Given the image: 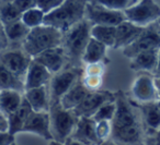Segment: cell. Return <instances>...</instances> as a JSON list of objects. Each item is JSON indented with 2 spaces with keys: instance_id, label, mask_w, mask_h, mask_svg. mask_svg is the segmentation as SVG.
<instances>
[{
  "instance_id": "1",
  "label": "cell",
  "mask_w": 160,
  "mask_h": 145,
  "mask_svg": "<svg viewBox=\"0 0 160 145\" xmlns=\"http://www.w3.org/2000/svg\"><path fill=\"white\" fill-rule=\"evenodd\" d=\"M115 104L111 140L118 145H145L146 133L137 105L123 91L115 92Z\"/></svg>"
},
{
  "instance_id": "2",
  "label": "cell",
  "mask_w": 160,
  "mask_h": 145,
  "mask_svg": "<svg viewBox=\"0 0 160 145\" xmlns=\"http://www.w3.org/2000/svg\"><path fill=\"white\" fill-rule=\"evenodd\" d=\"M92 25L82 20L62 33V47L66 56L67 66L83 68L82 56L91 38Z\"/></svg>"
},
{
  "instance_id": "3",
  "label": "cell",
  "mask_w": 160,
  "mask_h": 145,
  "mask_svg": "<svg viewBox=\"0 0 160 145\" xmlns=\"http://www.w3.org/2000/svg\"><path fill=\"white\" fill-rule=\"evenodd\" d=\"M87 0H65L62 5L45 14L44 25L55 27L62 33L85 20Z\"/></svg>"
},
{
  "instance_id": "4",
  "label": "cell",
  "mask_w": 160,
  "mask_h": 145,
  "mask_svg": "<svg viewBox=\"0 0 160 145\" xmlns=\"http://www.w3.org/2000/svg\"><path fill=\"white\" fill-rule=\"evenodd\" d=\"M62 33L59 30L43 24L30 31L21 47L30 57L35 58L43 51L62 46Z\"/></svg>"
},
{
  "instance_id": "5",
  "label": "cell",
  "mask_w": 160,
  "mask_h": 145,
  "mask_svg": "<svg viewBox=\"0 0 160 145\" xmlns=\"http://www.w3.org/2000/svg\"><path fill=\"white\" fill-rule=\"evenodd\" d=\"M48 114L53 140L64 144L72 134L79 117L73 110L65 109L60 103L52 104L49 106Z\"/></svg>"
},
{
  "instance_id": "6",
  "label": "cell",
  "mask_w": 160,
  "mask_h": 145,
  "mask_svg": "<svg viewBox=\"0 0 160 145\" xmlns=\"http://www.w3.org/2000/svg\"><path fill=\"white\" fill-rule=\"evenodd\" d=\"M83 68L66 66L59 72L53 74L48 84L49 93V106L52 104H57L62 97L71 88V86L82 77Z\"/></svg>"
},
{
  "instance_id": "7",
  "label": "cell",
  "mask_w": 160,
  "mask_h": 145,
  "mask_svg": "<svg viewBox=\"0 0 160 145\" xmlns=\"http://www.w3.org/2000/svg\"><path fill=\"white\" fill-rule=\"evenodd\" d=\"M126 20L140 27L158 22L160 19V7L153 0H139L137 3L124 11Z\"/></svg>"
},
{
  "instance_id": "8",
  "label": "cell",
  "mask_w": 160,
  "mask_h": 145,
  "mask_svg": "<svg viewBox=\"0 0 160 145\" xmlns=\"http://www.w3.org/2000/svg\"><path fill=\"white\" fill-rule=\"evenodd\" d=\"M148 50H160V24L155 22L148 26L144 27L142 34L138 38L123 49V55L132 59L136 55Z\"/></svg>"
},
{
  "instance_id": "9",
  "label": "cell",
  "mask_w": 160,
  "mask_h": 145,
  "mask_svg": "<svg viewBox=\"0 0 160 145\" xmlns=\"http://www.w3.org/2000/svg\"><path fill=\"white\" fill-rule=\"evenodd\" d=\"M128 96L138 105L158 103V90L155 77L148 73L138 74L132 84Z\"/></svg>"
},
{
  "instance_id": "10",
  "label": "cell",
  "mask_w": 160,
  "mask_h": 145,
  "mask_svg": "<svg viewBox=\"0 0 160 145\" xmlns=\"http://www.w3.org/2000/svg\"><path fill=\"white\" fill-rule=\"evenodd\" d=\"M32 59L33 58L30 57L22 47H8L5 50L0 51V61L23 82Z\"/></svg>"
},
{
  "instance_id": "11",
  "label": "cell",
  "mask_w": 160,
  "mask_h": 145,
  "mask_svg": "<svg viewBox=\"0 0 160 145\" xmlns=\"http://www.w3.org/2000/svg\"><path fill=\"white\" fill-rule=\"evenodd\" d=\"M85 20H87L92 26H118L122 22L126 21L124 11L110 10L100 6L87 2L85 11Z\"/></svg>"
},
{
  "instance_id": "12",
  "label": "cell",
  "mask_w": 160,
  "mask_h": 145,
  "mask_svg": "<svg viewBox=\"0 0 160 145\" xmlns=\"http://www.w3.org/2000/svg\"><path fill=\"white\" fill-rule=\"evenodd\" d=\"M115 101V93H112L107 90H100L96 92H89L83 101L73 109L78 117H88L92 118L99 108L104 104Z\"/></svg>"
},
{
  "instance_id": "13",
  "label": "cell",
  "mask_w": 160,
  "mask_h": 145,
  "mask_svg": "<svg viewBox=\"0 0 160 145\" xmlns=\"http://www.w3.org/2000/svg\"><path fill=\"white\" fill-rule=\"evenodd\" d=\"M23 133H31L47 141L53 140L48 112L32 111L22 129Z\"/></svg>"
},
{
  "instance_id": "14",
  "label": "cell",
  "mask_w": 160,
  "mask_h": 145,
  "mask_svg": "<svg viewBox=\"0 0 160 145\" xmlns=\"http://www.w3.org/2000/svg\"><path fill=\"white\" fill-rule=\"evenodd\" d=\"M136 105L140 111L146 138L155 135L157 132L160 131V107L158 103Z\"/></svg>"
},
{
  "instance_id": "15",
  "label": "cell",
  "mask_w": 160,
  "mask_h": 145,
  "mask_svg": "<svg viewBox=\"0 0 160 145\" xmlns=\"http://www.w3.org/2000/svg\"><path fill=\"white\" fill-rule=\"evenodd\" d=\"M33 60L44 66L52 74L59 72L67 66L66 56L62 46L43 51L42 54L33 58Z\"/></svg>"
},
{
  "instance_id": "16",
  "label": "cell",
  "mask_w": 160,
  "mask_h": 145,
  "mask_svg": "<svg viewBox=\"0 0 160 145\" xmlns=\"http://www.w3.org/2000/svg\"><path fill=\"white\" fill-rule=\"evenodd\" d=\"M52 77L53 74L44 66L32 59L29 70L25 75L24 91L42 87V86H48Z\"/></svg>"
},
{
  "instance_id": "17",
  "label": "cell",
  "mask_w": 160,
  "mask_h": 145,
  "mask_svg": "<svg viewBox=\"0 0 160 145\" xmlns=\"http://www.w3.org/2000/svg\"><path fill=\"white\" fill-rule=\"evenodd\" d=\"M97 122L93 118L80 117L70 138L83 143L85 145H98L99 141L96 134Z\"/></svg>"
},
{
  "instance_id": "18",
  "label": "cell",
  "mask_w": 160,
  "mask_h": 145,
  "mask_svg": "<svg viewBox=\"0 0 160 145\" xmlns=\"http://www.w3.org/2000/svg\"><path fill=\"white\" fill-rule=\"evenodd\" d=\"M144 27L137 26L133 24L129 21H124L121 24L116 26V33H115V44H114V49H124L132 45L138 36L142 34Z\"/></svg>"
},
{
  "instance_id": "19",
  "label": "cell",
  "mask_w": 160,
  "mask_h": 145,
  "mask_svg": "<svg viewBox=\"0 0 160 145\" xmlns=\"http://www.w3.org/2000/svg\"><path fill=\"white\" fill-rule=\"evenodd\" d=\"M158 53L159 50H148L138 54L131 59L129 68L136 72L148 73L155 77L158 67Z\"/></svg>"
},
{
  "instance_id": "20",
  "label": "cell",
  "mask_w": 160,
  "mask_h": 145,
  "mask_svg": "<svg viewBox=\"0 0 160 145\" xmlns=\"http://www.w3.org/2000/svg\"><path fill=\"white\" fill-rule=\"evenodd\" d=\"M23 96L27 99L32 110L36 112H48L49 111V93L48 86L32 88L24 91Z\"/></svg>"
},
{
  "instance_id": "21",
  "label": "cell",
  "mask_w": 160,
  "mask_h": 145,
  "mask_svg": "<svg viewBox=\"0 0 160 145\" xmlns=\"http://www.w3.org/2000/svg\"><path fill=\"white\" fill-rule=\"evenodd\" d=\"M3 30L9 42V47H21L31 31L21 20L3 24Z\"/></svg>"
},
{
  "instance_id": "22",
  "label": "cell",
  "mask_w": 160,
  "mask_h": 145,
  "mask_svg": "<svg viewBox=\"0 0 160 145\" xmlns=\"http://www.w3.org/2000/svg\"><path fill=\"white\" fill-rule=\"evenodd\" d=\"M107 48L105 45L98 42L94 38H90L89 43L87 45V48L82 56L83 66L89 63H96V62H104L109 63L110 59L107 56Z\"/></svg>"
},
{
  "instance_id": "23",
  "label": "cell",
  "mask_w": 160,
  "mask_h": 145,
  "mask_svg": "<svg viewBox=\"0 0 160 145\" xmlns=\"http://www.w3.org/2000/svg\"><path fill=\"white\" fill-rule=\"evenodd\" d=\"M23 101V93L13 90L0 91V112L9 117L18 110Z\"/></svg>"
},
{
  "instance_id": "24",
  "label": "cell",
  "mask_w": 160,
  "mask_h": 145,
  "mask_svg": "<svg viewBox=\"0 0 160 145\" xmlns=\"http://www.w3.org/2000/svg\"><path fill=\"white\" fill-rule=\"evenodd\" d=\"M33 111L31 106L27 101V99L23 96V101L21 106L18 108L17 111H14L11 116L8 117V122H9V132L12 135H16L22 132V129L29 118L30 114Z\"/></svg>"
},
{
  "instance_id": "25",
  "label": "cell",
  "mask_w": 160,
  "mask_h": 145,
  "mask_svg": "<svg viewBox=\"0 0 160 145\" xmlns=\"http://www.w3.org/2000/svg\"><path fill=\"white\" fill-rule=\"evenodd\" d=\"M89 93V91L83 86L81 79L78 80L71 88L60 99V105L65 108V109L73 110L86 97V95Z\"/></svg>"
},
{
  "instance_id": "26",
  "label": "cell",
  "mask_w": 160,
  "mask_h": 145,
  "mask_svg": "<svg viewBox=\"0 0 160 145\" xmlns=\"http://www.w3.org/2000/svg\"><path fill=\"white\" fill-rule=\"evenodd\" d=\"M13 90L24 93V82L13 74L0 61V91Z\"/></svg>"
},
{
  "instance_id": "27",
  "label": "cell",
  "mask_w": 160,
  "mask_h": 145,
  "mask_svg": "<svg viewBox=\"0 0 160 145\" xmlns=\"http://www.w3.org/2000/svg\"><path fill=\"white\" fill-rule=\"evenodd\" d=\"M116 26H102L96 25L91 27V37L102 43L107 47H114L115 44Z\"/></svg>"
},
{
  "instance_id": "28",
  "label": "cell",
  "mask_w": 160,
  "mask_h": 145,
  "mask_svg": "<svg viewBox=\"0 0 160 145\" xmlns=\"http://www.w3.org/2000/svg\"><path fill=\"white\" fill-rule=\"evenodd\" d=\"M22 12H20L12 1H1L0 2V21L2 24L14 22V21L21 20Z\"/></svg>"
},
{
  "instance_id": "29",
  "label": "cell",
  "mask_w": 160,
  "mask_h": 145,
  "mask_svg": "<svg viewBox=\"0 0 160 145\" xmlns=\"http://www.w3.org/2000/svg\"><path fill=\"white\" fill-rule=\"evenodd\" d=\"M87 2L92 5L100 6V7L107 8L110 10H118V11H125L126 9L131 8L137 0H87Z\"/></svg>"
},
{
  "instance_id": "30",
  "label": "cell",
  "mask_w": 160,
  "mask_h": 145,
  "mask_svg": "<svg viewBox=\"0 0 160 145\" xmlns=\"http://www.w3.org/2000/svg\"><path fill=\"white\" fill-rule=\"evenodd\" d=\"M44 12L41 11L38 8H33V9H30L28 11L23 12L21 21L27 25L29 29H34V27H38L43 25L44 23Z\"/></svg>"
},
{
  "instance_id": "31",
  "label": "cell",
  "mask_w": 160,
  "mask_h": 145,
  "mask_svg": "<svg viewBox=\"0 0 160 145\" xmlns=\"http://www.w3.org/2000/svg\"><path fill=\"white\" fill-rule=\"evenodd\" d=\"M115 101H110V103L104 104L102 107L99 108V110L94 114V116L92 118H93V120L96 122H99V121H112L114 118V115H115Z\"/></svg>"
},
{
  "instance_id": "32",
  "label": "cell",
  "mask_w": 160,
  "mask_h": 145,
  "mask_svg": "<svg viewBox=\"0 0 160 145\" xmlns=\"http://www.w3.org/2000/svg\"><path fill=\"white\" fill-rule=\"evenodd\" d=\"M96 134L99 143L110 140L112 135V121H99V122H97Z\"/></svg>"
},
{
  "instance_id": "33",
  "label": "cell",
  "mask_w": 160,
  "mask_h": 145,
  "mask_svg": "<svg viewBox=\"0 0 160 145\" xmlns=\"http://www.w3.org/2000/svg\"><path fill=\"white\" fill-rule=\"evenodd\" d=\"M107 63L104 62H96L83 66V75L88 77H103L105 73Z\"/></svg>"
},
{
  "instance_id": "34",
  "label": "cell",
  "mask_w": 160,
  "mask_h": 145,
  "mask_svg": "<svg viewBox=\"0 0 160 145\" xmlns=\"http://www.w3.org/2000/svg\"><path fill=\"white\" fill-rule=\"evenodd\" d=\"M82 84L89 92H96L100 91L103 84V77H88L82 75L81 77Z\"/></svg>"
},
{
  "instance_id": "35",
  "label": "cell",
  "mask_w": 160,
  "mask_h": 145,
  "mask_svg": "<svg viewBox=\"0 0 160 145\" xmlns=\"http://www.w3.org/2000/svg\"><path fill=\"white\" fill-rule=\"evenodd\" d=\"M35 1L36 8L44 12V14H47L60 7L65 0H35Z\"/></svg>"
},
{
  "instance_id": "36",
  "label": "cell",
  "mask_w": 160,
  "mask_h": 145,
  "mask_svg": "<svg viewBox=\"0 0 160 145\" xmlns=\"http://www.w3.org/2000/svg\"><path fill=\"white\" fill-rule=\"evenodd\" d=\"M12 3L14 7L20 12H25L30 9L36 8V1L35 0H12Z\"/></svg>"
},
{
  "instance_id": "37",
  "label": "cell",
  "mask_w": 160,
  "mask_h": 145,
  "mask_svg": "<svg viewBox=\"0 0 160 145\" xmlns=\"http://www.w3.org/2000/svg\"><path fill=\"white\" fill-rule=\"evenodd\" d=\"M14 136L10 132H0V145H12L16 143Z\"/></svg>"
},
{
  "instance_id": "38",
  "label": "cell",
  "mask_w": 160,
  "mask_h": 145,
  "mask_svg": "<svg viewBox=\"0 0 160 145\" xmlns=\"http://www.w3.org/2000/svg\"><path fill=\"white\" fill-rule=\"evenodd\" d=\"M8 47H9V42H8L7 37H6L2 22L0 21V51L5 50V49L8 48Z\"/></svg>"
},
{
  "instance_id": "39",
  "label": "cell",
  "mask_w": 160,
  "mask_h": 145,
  "mask_svg": "<svg viewBox=\"0 0 160 145\" xmlns=\"http://www.w3.org/2000/svg\"><path fill=\"white\" fill-rule=\"evenodd\" d=\"M145 145H160V131L152 136H147Z\"/></svg>"
},
{
  "instance_id": "40",
  "label": "cell",
  "mask_w": 160,
  "mask_h": 145,
  "mask_svg": "<svg viewBox=\"0 0 160 145\" xmlns=\"http://www.w3.org/2000/svg\"><path fill=\"white\" fill-rule=\"evenodd\" d=\"M0 132H9V122L2 112H0Z\"/></svg>"
},
{
  "instance_id": "41",
  "label": "cell",
  "mask_w": 160,
  "mask_h": 145,
  "mask_svg": "<svg viewBox=\"0 0 160 145\" xmlns=\"http://www.w3.org/2000/svg\"><path fill=\"white\" fill-rule=\"evenodd\" d=\"M64 145H85V144L79 142V141L75 140V138H69L66 140V142L64 143Z\"/></svg>"
},
{
  "instance_id": "42",
  "label": "cell",
  "mask_w": 160,
  "mask_h": 145,
  "mask_svg": "<svg viewBox=\"0 0 160 145\" xmlns=\"http://www.w3.org/2000/svg\"><path fill=\"white\" fill-rule=\"evenodd\" d=\"M156 79V85H157V90H158V105L160 107V79L155 77Z\"/></svg>"
},
{
  "instance_id": "43",
  "label": "cell",
  "mask_w": 160,
  "mask_h": 145,
  "mask_svg": "<svg viewBox=\"0 0 160 145\" xmlns=\"http://www.w3.org/2000/svg\"><path fill=\"white\" fill-rule=\"evenodd\" d=\"M155 77L160 79V50H159V53H158V67H157V71H156Z\"/></svg>"
},
{
  "instance_id": "44",
  "label": "cell",
  "mask_w": 160,
  "mask_h": 145,
  "mask_svg": "<svg viewBox=\"0 0 160 145\" xmlns=\"http://www.w3.org/2000/svg\"><path fill=\"white\" fill-rule=\"evenodd\" d=\"M98 145H118L115 142H113V141L110 138V140H108V141H104V142H101V143H99Z\"/></svg>"
},
{
  "instance_id": "45",
  "label": "cell",
  "mask_w": 160,
  "mask_h": 145,
  "mask_svg": "<svg viewBox=\"0 0 160 145\" xmlns=\"http://www.w3.org/2000/svg\"><path fill=\"white\" fill-rule=\"evenodd\" d=\"M48 145H64V144H62V143L57 142V141H54V140H52V141H49Z\"/></svg>"
},
{
  "instance_id": "46",
  "label": "cell",
  "mask_w": 160,
  "mask_h": 145,
  "mask_svg": "<svg viewBox=\"0 0 160 145\" xmlns=\"http://www.w3.org/2000/svg\"><path fill=\"white\" fill-rule=\"evenodd\" d=\"M1 1H12V0H0V2H1Z\"/></svg>"
},
{
  "instance_id": "47",
  "label": "cell",
  "mask_w": 160,
  "mask_h": 145,
  "mask_svg": "<svg viewBox=\"0 0 160 145\" xmlns=\"http://www.w3.org/2000/svg\"><path fill=\"white\" fill-rule=\"evenodd\" d=\"M12 145H19V144H17V143H13V144H12Z\"/></svg>"
},
{
  "instance_id": "48",
  "label": "cell",
  "mask_w": 160,
  "mask_h": 145,
  "mask_svg": "<svg viewBox=\"0 0 160 145\" xmlns=\"http://www.w3.org/2000/svg\"><path fill=\"white\" fill-rule=\"evenodd\" d=\"M158 22H159V24H160V19H159V20H158Z\"/></svg>"
},
{
  "instance_id": "49",
  "label": "cell",
  "mask_w": 160,
  "mask_h": 145,
  "mask_svg": "<svg viewBox=\"0 0 160 145\" xmlns=\"http://www.w3.org/2000/svg\"><path fill=\"white\" fill-rule=\"evenodd\" d=\"M137 1H139V0H137Z\"/></svg>"
}]
</instances>
